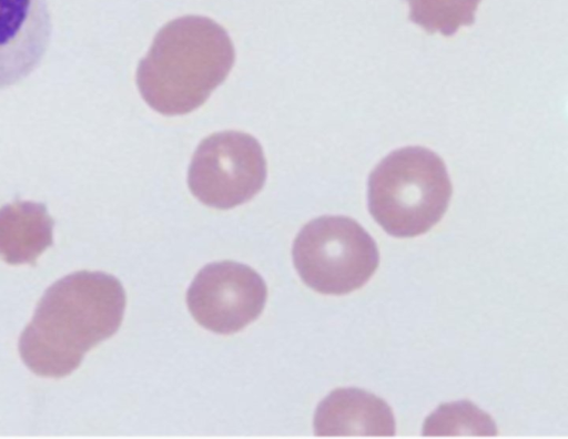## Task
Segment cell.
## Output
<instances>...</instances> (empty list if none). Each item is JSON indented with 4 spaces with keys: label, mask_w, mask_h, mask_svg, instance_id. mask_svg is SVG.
I'll list each match as a JSON object with an SVG mask.
<instances>
[{
    "label": "cell",
    "mask_w": 568,
    "mask_h": 439,
    "mask_svg": "<svg viewBox=\"0 0 568 439\" xmlns=\"http://www.w3.org/2000/svg\"><path fill=\"white\" fill-rule=\"evenodd\" d=\"M266 180L258 141L237 131L219 132L195 150L187 171L192 194L203 204L226 210L255 196Z\"/></svg>",
    "instance_id": "obj_5"
},
{
    "label": "cell",
    "mask_w": 568,
    "mask_h": 439,
    "mask_svg": "<svg viewBox=\"0 0 568 439\" xmlns=\"http://www.w3.org/2000/svg\"><path fill=\"white\" fill-rule=\"evenodd\" d=\"M315 433L318 437H393L395 419L389 406L373 394L338 389L317 407Z\"/></svg>",
    "instance_id": "obj_8"
},
{
    "label": "cell",
    "mask_w": 568,
    "mask_h": 439,
    "mask_svg": "<svg viewBox=\"0 0 568 439\" xmlns=\"http://www.w3.org/2000/svg\"><path fill=\"white\" fill-rule=\"evenodd\" d=\"M292 254L302 280L332 295L362 287L379 263L372 236L356 221L342 215H325L307 223L296 236Z\"/></svg>",
    "instance_id": "obj_4"
},
{
    "label": "cell",
    "mask_w": 568,
    "mask_h": 439,
    "mask_svg": "<svg viewBox=\"0 0 568 439\" xmlns=\"http://www.w3.org/2000/svg\"><path fill=\"white\" fill-rule=\"evenodd\" d=\"M124 308L125 293L115 277L88 270L68 275L43 294L20 336V356L39 376H67L118 330Z\"/></svg>",
    "instance_id": "obj_1"
},
{
    "label": "cell",
    "mask_w": 568,
    "mask_h": 439,
    "mask_svg": "<svg viewBox=\"0 0 568 439\" xmlns=\"http://www.w3.org/2000/svg\"><path fill=\"white\" fill-rule=\"evenodd\" d=\"M226 30L210 18L185 16L156 33L140 61L136 83L143 100L164 115H182L202 105L234 63Z\"/></svg>",
    "instance_id": "obj_2"
},
{
    "label": "cell",
    "mask_w": 568,
    "mask_h": 439,
    "mask_svg": "<svg viewBox=\"0 0 568 439\" xmlns=\"http://www.w3.org/2000/svg\"><path fill=\"white\" fill-rule=\"evenodd\" d=\"M52 244L51 223L0 225V256L7 263H33Z\"/></svg>",
    "instance_id": "obj_10"
},
{
    "label": "cell",
    "mask_w": 568,
    "mask_h": 439,
    "mask_svg": "<svg viewBox=\"0 0 568 439\" xmlns=\"http://www.w3.org/2000/svg\"><path fill=\"white\" fill-rule=\"evenodd\" d=\"M51 34L48 0H0V91L37 70Z\"/></svg>",
    "instance_id": "obj_7"
},
{
    "label": "cell",
    "mask_w": 568,
    "mask_h": 439,
    "mask_svg": "<svg viewBox=\"0 0 568 439\" xmlns=\"http://www.w3.org/2000/svg\"><path fill=\"white\" fill-rule=\"evenodd\" d=\"M267 297L263 278L236 262L212 263L191 283L187 307L204 328L217 334L241 330L261 314Z\"/></svg>",
    "instance_id": "obj_6"
},
{
    "label": "cell",
    "mask_w": 568,
    "mask_h": 439,
    "mask_svg": "<svg viewBox=\"0 0 568 439\" xmlns=\"http://www.w3.org/2000/svg\"><path fill=\"white\" fill-rule=\"evenodd\" d=\"M452 196L445 163L433 151H393L372 171L367 204L373 218L396 237L424 234L439 222Z\"/></svg>",
    "instance_id": "obj_3"
},
{
    "label": "cell",
    "mask_w": 568,
    "mask_h": 439,
    "mask_svg": "<svg viewBox=\"0 0 568 439\" xmlns=\"http://www.w3.org/2000/svg\"><path fill=\"white\" fill-rule=\"evenodd\" d=\"M409 19L428 33L439 32L449 37L460 25H470L480 0H406Z\"/></svg>",
    "instance_id": "obj_9"
}]
</instances>
